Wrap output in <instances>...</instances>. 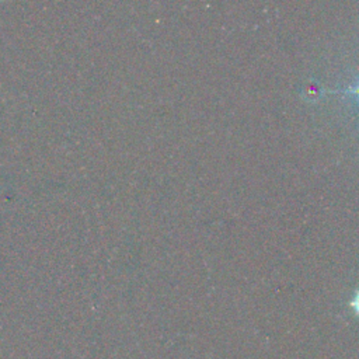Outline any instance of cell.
Listing matches in <instances>:
<instances>
[{
    "label": "cell",
    "mask_w": 359,
    "mask_h": 359,
    "mask_svg": "<svg viewBox=\"0 0 359 359\" xmlns=\"http://www.w3.org/2000/svg\"><path fill=\"white\" fill-rule=\"evenodd\" d=\"M351 306L353 307L355 313L359 314V290L355 293V296H353V299H352V302H351Z\"/></svg>",
    "instance_id": "cell-1"
},
{
    "label": "cell",
    "mask_w": 359,
    "mask_h": 359,
    "mask_svg": "<svg viewBox=\"0 0 359 359\" xmlns=\"http://www.w3.org/2000/svg\"><path fill=\"white\" fill-rule=\"evenodd\" d=\"M345 93H348V94H355V95L359 97V83H358L356 86H352V87H349L348 90H345Z\"/></svg>",
    "instance_id": "cell-2"
}]
</instances>
